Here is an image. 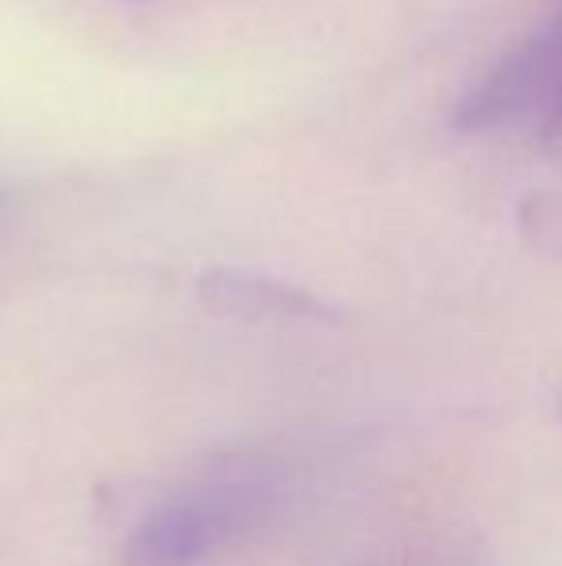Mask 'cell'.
I'll list each match as a JSON object with an SVG mask.
<instances>
[{
    "label": "cell",
    "instance_id": "6da1fadb",
    "mask_svg": "<svg viewBox=\"0 0 562 566\" xmlns=\"http://www.w3.org/2000/svg\"><path fill=\"white\" fill-rule=\"evenodd\" d=\"M274 505V493L258 478L216 482L197 493L155 509L131 532L124 547V566H197L204 555L220 552L255 528Z\"/></svg>",
    "mask_w": 562,
    "mask_h": 566
},
{
    "label": "cell",
    "instance_id": "7a4b0ae2",
    "mask_svg": "<svg viewBox=\"0 0 562 566\" xmlns=\"http://www.w3.org/2000/svg\"><path fill=\"white\" fill-rule=\"evenodd\" d=\"M562 113V12L470 85L455 124L463 132H540Z\"/></svg>",
    "mask_w": 562,
    "mask_h": 566
},
{
    "label": "cell",
    "instance_id": "3957f363",
    "mask_svg": "<svg viewBox=\"0 0 562 566\" xmlns=\"http://www.w3.org/2000/svg\"><path fill=\"white\" fill-rule=\"evenodd\" d=\"M540 143H543V150H548L551 158H559V163H562V113L540 132Z\"/></svg>",
    "mask_w": 562,
    "mask_h": 566
}]
</instances>
